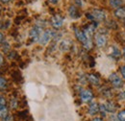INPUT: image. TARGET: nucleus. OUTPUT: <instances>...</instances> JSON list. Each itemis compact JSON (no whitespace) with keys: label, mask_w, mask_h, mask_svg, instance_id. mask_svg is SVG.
<instances>
[{"label":"nucleus","mask_w":125,"mask_h":121,"mask_svg":"<svg viewBox=\"0 0 125 121\" xmlns=\"http://www.w3.org/2000/svg\"><path fill=\"white\" fill-rule=\"evenodd\" d=\"M55 36V33L54 31L52 30H45L43 33H42L41 37H40V40H39V42L40 44L42 45H45L46 43L49 42L50 40H52Z\"/></svg>","instance_id":"f257e3e1"},{"label":"nucleus","mask_w":125,"mask_h":121,"mask_svg":"<svg viewBox=\"0 0 125 121\" xmlns=\"http://www.w3.org/2000/svg\"><path fill=\"white\" fill-rule=\"evenodd\" d=\"M42 33V27H39V26L36 25L34 28H32L30 33H29V36H30V39H31L32 41H34V42L39 41Z\"/></svg>","instance_id":"f03ea898"},{"label":"nucleus","mask_w":125,"mask_h":121,"mask_svg":"<svg viewBox=\"0 0 125 121\" xmlns=\"http://www.w3.org/2000/svg\"><path fill=\"white\" fill-rule=\"evenodd\" d=\"M74 33H75V37H76V39L78 40L79 41L84 45L91 38L84 32V31L80 30V29H78V28H75L74 29Z\"/></svg>","instance_id":"7ed1b4c3"},{"label":"nucleus","mask_w":125,"mask_h":121,"mask_svg":"<svg viewBox=\"0 0 125 121\" xmlns=\"http://www.w3.org/2000/svg\"><path fill=\"white\" fill-rule=\"evenodd\" d=\"M109 80H110V82H111V84L113 85L114 88L119 89V88H121L122 85H123L122 79L117 75L116 73H113V74H111L109 77Z\"/></svg>","instance_id":"20e7f679"},{"label":"nucleus","mask_w":125,"mask_h":121,"mask_svg":"<svg viewBox=\"0 0 125 121\" xmlns=\"http://www.w3.org/2000/svg\"><path fill=\"white\" fill-rule=\"evenodd\" d=\"M91 15L93 16L94 20H96V21H104L106 19V13L102 10L94 9Z\"/></svg>","instance_id":"39448f33"},{"label":"nucleus","mask_w":125,"mask_h":121,"mask_svg":"<svg viewBox=\"0 0 125 121\" xmlns=\"http://www.w3.org/2000/svg\"><path fill=\"white\" fill-rule=\"evenodd\" d=\"M80 98L85 103L91 102L94 99V93L90 90H83L81 91V93H80Z\"/></svg>","instance_id":"423d86ee"},{"label":"nucleus","mask_w":125,"mask_h":121,"mask_svg":"<svg viewBox=\"0 0 125 121\" xmlns=\"http://www.w3.org/2000/svg\"><path fill=\"white\" fill-rule=\"evenodd\" d=\"M62 23H63V18H62L61 15H56L51 18V25H52L55 29L61 28L62 26Z\"/></svg>","instance_id":"0eeeda50"},{"label":"nucleus","mask_w":125,"mask_h":121,"mask_svg":"<svg viewBox=\"0 0 125 121\" xmlns=\"http://www.w3.org/2000/svg\"><path fill=\"white\" fill-rule=\"evenodd\" d=\"M95 43L98 47H104L107 44V38L103 34H97L95 36Z\"/></svg>","instance_id":"6e6552de"},{"label":"nucleus","mask_w":125,"mask_h":121,"mask_svg":"<svg viewBox=\"0 0 125 121\" xmlns=\"http://www.w3.org/2000/svg\"><path fill=\"white\" fill-rule=\"evenodd\" d=\"M88 80L94 86H99V84H100L99 77L97 75H95V74H90V75H88Z\"/></svg>","instance_id":"1a4fd4ad"},{"label":"nucleus","mask_w":125,"mask_h":121,"mask_svg":"<svg viewBox=\"0 0 125 121\" xmlns=\"http://www.w3.org/2000/svg\"><path fill=\"white\" fill-rule=\"evenodd\" d=\"M115 15L119 19H125V8L119 7L115 11Z\"/></svg>","instance_id":"9d476101"},{"label":"nucleus","mask_w":125,"mask_h":121,"mask_svg":"<svg viewBox=\"0 0 125 121\" xmlns=\"http://www.w3.org/2000/svg\"><path fill=\"white\" fill-rule=\"evenodd\" d=\"M68 14L72 18H78L80 16V13L78 11V8H76L75 6H71L68 10Z\"/></svg>","instance_id":"9b49d317"},{"label":"nucleus","mask_w":125,"mask_h":121,"mask_svg":"<svg viewBox=\"0 0 125 121\" xmlns=\"http://www.w3.org/2000/svg\"><path fill=\"white\" fill-rule=\"evenodd\" d=\"M98 111H99V106H98V104L95 103V102H93V103L90 105V107H89V112H90V114L94 115V114H96Z\"/></svg>","instance_id":"f8f14e48"},{"label":"nucleus","mask_w":125,"mask_h":121,"mask_svg":"<svg viewBox=\"0 0 125 121\" xmlns=\"http://www.w3.org/2000/svg\"><path fill=\"white\" fill-rule=\"evenodd\" d=\"M105 109H106V111H109V112H115V110H116V106H115V103H113V102H107L105 105Z\"/></svg>","instance_id":"ddd939ff"},{"label":"nucleus","mask_w":125,"mask_h":121,"mask_svg":"<svg viewBox=\"0 0 125 121\" xmlns=\"http://www.w3.org/2000/svg\"><path fill=\"white\" fill-rule=\"evenodd\" d=\"M109 2H110V5L113 8H115V9L121 7L122 4H123V0H109Z\"/></svg>","instance_id":"4468645a"},{"label":"nucleus","mask_w":125,"mask_h":121,"mask_svg":"<svg viewBox=\"0 0 125 121\" xmlns=\"http://www.w3.org/2000/svg\"><path fill=\"white\" fill-rule=\"evenodd\" d=\"M7 116H8V109H7V106L0 107V118L5 119Z\"/></svg>","instance_id":"2eb2a0df"},{"label":"nucleus","mask_w":125,"mask_h":121,"mask_svg":"<svg viewBox=\"0 0 125 121\" xmlns=\"http://www.w3.org/2000/svg\"><path fill=\"white\" fill-rule=\"evenodd\" d=\"M70 46H71V42L69 40H63L60 45V48H61L62 51H66L70 48Z\"/></svg>","instance_id":"dca6fc26"},{"label":"nucleus","mask_w":125,"mask_h":121,"mask_svg":"<svg viewBox=\"0 0 125 121\" xmlns=\"http://www.w3.org/2000/svg\"><path fill=\"white\" fill-rule=\"evenodd\" d=\"M7 89V80L3 77H0V91H5Z\"/></svg>","instance_id":"f3484780"},{"label":"nucleus","mask_w":125,"mask_h":121,"mask_svg":"<svg viewBox=\"0 0 125 121\" xmlns=\"http://www.w3.org/2000/svg\"><path fill=\"white\" fill-rule=\"evenodd\" d=\"M117 119L119 121H125V111H121L117 114Z\"/></svg>","instance_id":"a211bd4d"},{"label":"nucleus","mask_w":125,"mask_h":121,"mask_svg":"<svg viewBox=\"0 0 125 121\" xmlns=\"http://www.w3.org/2000/svg\"><path fill=\"white\" fill-rule=\"evenodd\" d=\"M17 105H18V102H17L16 99H13V100L11 101V108H12V109H16V108H17Z\"/></svg>","instance_id":"6ab92c4d"},{"label":"nucleus","mask_w":125,"mask_h":121,"mask_svg":"<svg viewBox=\"0 0 125 121\" xmlns=\"http://www.w3.org/2000/svg\"><path fill=\"white\" fill-rule=\"evenodd\" d=\"M27 114H28V112H27L26 111H24L19 112V113H18V116L21 117V118H23V119H25V118L27 117Z\"/></svg>","instance_id":"aec40b11"},{"label":"nucleus","mask_w":125,"mask_h":121,"mask_svg":"<svg viewBox=\"0 0 125 121\" xmlns=\"http://www.w3.org/2000/svg\"><path fill=\"white\" fill-rule=\"evenodd\" d=\"M2 106H6V99L2 95H0V107Z\"/></svg>","instance_id":"412c9836"},{"label":"nucleus","mask_w":125,"mask_h":121,"mask_svg":"<svg viewBox=\"0 0 125 121\" xmlns=\"http://www.w3.org/2000/svg\"><path fill=\"white\" fill-rule=\"evenodd\" d=\"M120 72H121V75H122V77H123V79L125 80V65L121 66V68H120Z\"/></svg>","instance_id":"4be33fe9"},{"label":"nucleus","mask_w":125,"mask_h":121,"mask_svg":"<svg viewBox=\"0 0 125 121\" xmlns=\"http://www.w3.org/2000/svg\"><path fill=\"white\" fill-rule=\"evenodd\" d=\"M3 64H4V58H3V56L0 54V67H1Z\"/></svg>","instance_id":"5701e85b"},{"label":"nucleus","mask_w":125,"mask_h":121,"mask_svg":"<svg viewBox=\"0 0 125 121\" xmlns=\"http://www.w3.org/2000/svg\"><path fill=\"white\" fill-rule=\"evenodd\" d=\"M4 41V35L2 33H0V42Z\"/></svg>","instance_id":"b1692460"},{"label":"nucleus","mask_w":125,"mask_h":121,"mask_svg":"<svg viewBox=\"0 0 125 121\" xmlns=\"http://www.w3.org/2000/svg\"><path fill=\"white\" fill-rule=\"evenodd\" d=\"M93 121H103V120H102V119H101L100 117H95V118H94V119Z\"/></svg>","instance_id":"393cba45"},{"label":"nucleus","mask_w":125,"mask_h":121,"mask_svg":"<svg viewBox=\"0 0 125 121\" xmlns=\"http://www.w3.org/2000/svg\"><path fill=\"white\" fill-rule=\"evenodd\" d=\"M49 1H50L51 3H53V4H56V3H57L59 0H49Z\"/></svg>","instance_id":"a878e982"},{"label":"nucleus","mask_w":125,"mask_h":121,"mask_svg":"<svg viewBox=\"0 0 125 121\" xmlns=\"http://www.w3.org/2000/svg\"><path fill=\"white\" fill-rule=\"evenodd\" d=\"M11 0H1V2L2 3H8V2H10Z\"/></svg>","instance_id":"bb28decb"},{"label":"nucleus","mask_w":125,"mask_h":121,"mask_svg":"<svg viewBox=\"0 0 125 121\" xmlns=\"http://www.w3.org/2000/svg\"><path fill=\"white\" fill-rule=\"evenodd\" d=\"M123 56H124V58H125V48L123 49Z\"/></svg>","instance_id":"cd10ccee"},{"label":"nucleus","mask_w":125,"mask_h":121,"mask_svg":"<svg viewBox=\"0 0 125 121\" xmlns=\"http://www.w3.org/2000/svg\"><path fill=\"white\" fill-rule=\"evenodd\" d=\"M123 95H124V98H125V91L123 92Z\"/></svg>","instance_id":"c85d7f7f"},{"label":"nucleus","mask_w":125,"mask_h":121,"mask_svg":"<svg viewBox=\"0 0 125 121\" xmlns=\"http://www.w3.org/2000/svg\"><path fill=\"white\" fill-rule=\"evenodd\" d=\"M0 12H1V6H0Z\"/></svg>","instance_id":"c756f323"}]
</instances>
